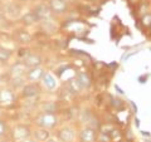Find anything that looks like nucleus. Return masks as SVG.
Wrapping results in <instances>:
<instances>
[{"label": "nucleus", "instance_id": "23", "mask_svg": "<svg viewBox=\"0 0 151 142\" xmlns=\"http://www.w3.org/2000/svg\"><path fill=\"white\" fill-rule=\"evenodd\" d=\"M23 1H27V0H23Z\"/></svg>", "mask_w": 151, "mask_h": 142}, {"label": "nucleus", "instance_id": "10", "mask_svg": "<svg viewBox=\"0 0 151 142\" xmlns=\"http://www.w3.org/2000/svg\"><path fill=\"white\" fill-rule=\"evenodd\" d=\"M23 97L25 98H32V97H35L40 93V88L38 87V84L35 83H30V84H27V86L23 87Z\"/></svg>", "mask_w": 151, "mask_h": 142}, {"label": "nucleus", "instance_id": "17", "mask_svg": "<svg viewBox=\"0 0 151 142\" xmlns=\"http://www.w3.org/2000/svg\"><path fill=\"white\" fill-rule=\"evenodd\" d=\"M12 57V52L4 48H0V62H8Z\"/></svg>", "mask_w": 151, "mask_h": 142}, {"label": "nucleus", "instance_id": "8", "mask_svg": "<svg viewBox=\"0 0 151 142\" xmlns=\"http://www.w3.org/2000/svg\"><path fill=\"white\" fill-rule=\"evenodd\" d=\"M74 136V131L70 127H63L58 131V140L60 142H73Z\"/></svg>", "mask_w": 151, "mask_h": 142}, {"label": "nucleus", "instance_id": "12", "mask_svg": "<svg viewBox=\"0 0 151 142\" xmlns=\"http://www.w3.org/2000/svg\"><path fill=\"white\" fill-rule=\"evenodd\" d=\"M33 13H34L38 20H43V19H48L50 16V8L42 4V5H38Z\"/></svg>", "mask_w": 151, "mask_h": 142}, {"label": "nucleus", "instance_id": "18", "mask_svg": "<svg viewBox=\"0 0 151 142\" xmlns=\"http://www.w3.org/2000/svg\"><path fill=\"white\" fill-rule=\"evenodd\" d=\"M5 133H6V125L3 121H0V138L5 136Z\"/></svg>", "mask_w": 151, "mask_h": 142}, {"label": "nucleus", "instance_id": "16", "mask_svg": "<svg viewBox=\"0 0 151 142\" xmlns=\"http://www.w3.org/2000/svg\"><path fill=\"white\" fill-rule=\"evenodd\" d=\"M12 84L14 88H20L25 86V77H13L12 78Z\"/></svg>", "mask_w": 151, "mask_h": 142}, {"label": "nucleus", "instance_id": "3", "mask_svg": "<svg viewBox=\"0 0 151 142\" xmlns=\"http://www.w3.org/2000/svg\"><path fill=\"white\" fill-rule=\"evenodd\" d=\"M15 102V96L12 89L3 88L0 89V106L3 107H9Z\"/></svg>", "mask_w": 151, "mask_h": 142}, {"label": "nucleus", "instance_id": "13", "mask_svg": "<svg viewBox=\"0 0 151 142\" xmlns=\"http://www.w3.org/2000/svg\"><path fill=\"white\" fill-rule=\"evenodd\" d=\"M27 72H28V68L25 67L23 62L15 63L10 69V73H12L13 77H25Z\"/></svg>", "mask_w": 151, "mask_h": 142}, {"label": "nucleus", "instance_id": "11", "mask_svg": "<svg viewBox=\"0 0 151 142\" xmlns=\"http://www.w3.org/2000/svg\"><path fill=\"white\" fill-rule=\"evenodd\" d=\"M49 8L55 14H63L67 10V4L64 0H49Z\"/></svg>", "mask_w": 151, "mask_h": 142}, {"label": "nucleus", "instance_id": "19", "mask_svg": "<svg viewBox=\"0 0 151 142\" xmlns=\"http://www.w3.org/2000/svg\"><path fill=\"white\" fill-rule=\"evenodd\" d=\"M142 22H144V25L150 27L151 25V14H146V15L142 18Z\"/></svg>", "mask_w": 151, "mask_h": 142}, {"label": "nucleus", "instance_id": "7", "mask_svg": "<svg viewBox=\"0 0 151 142\" xmlns=\"http://www.w3.org/2000/svg\"><path fill=\"white\" fill-rule=\"evenodd\" d=\"M42 84H43L44 88L48 89V91H54V89L58 87V82H57L55 77L49 72L44 73L43 78H42Z\"/></svg>", "mask_w": 151, "mask_h": 142}, {"label": "nucleus", "instance_id": "15", "mask_svg": "<svg viewBox=\"0 0 151 142\" xmlns=\"http://www.w3.org/2000/svg\"><path fill=\"white\" fill-rule=\"evenodd\" d=\"M17 39H18L19 43H29L32 38H30V35L28 34L27 32L19 30V32L17 33Z\"/></svg>", "mask_w": 151, "mask_h": 142}, {"label": "nucleus", "instance_id": "5", "mask_svg": "<svg viewBox=\"0 0 151 142\" xmlns=\"http://www.w3.org/2000/svg\"><path fill=\"white\" fill-rule=\"evenodd\" d=\"M79 141L81 142H96L97 132L92 127H86L79 132Z\"/></svg>", "mask_w": 151, "mask_h": 142}, {"label": "nucleus", "instance_id": "21", "mask_svg": "<svg viewBox=\"0 0 151 142\" xmlns=\"http://www.w3.org/2000/svg\"><path fill=\"white\" fill-rule=\"evenodd\" d=\"M47 142H58V141H57V140H54V138H49V140L47 141Z\"/></svg>", "mask_w": 151, "mask_h": 142}, {"label": "nucleus", "instance_id": "6", "mask_svg": "<svg viewBox=\"0 0 151 142\" xmlns=\"http://www.w3.org/2000/svg\"><path fill=\"white\" fill-rule=\"evenodd\" d=\"M23 63L24 65L30 69V68H35V67H40L42 64V58L38 54H34V53H29L24 57V59H23Z\"/></svg>", "mask_w": 151, "mask_h": 142}, {"label": "nucleus", "instance_id": "22", "mask_svg": "<svg viewBox=\"0 0 151 142\" xmlns=\"http://www.w3.org/2000/svg\"><path fill=\"white\" fill-rule=\"evenodd\" d=\"M1 142H13V141H10V140H5V141H1Z\"/></svg>", "mask_w": 151, "mask_h": 142}, {"label": "nucleus", "instance_id": "2", "mask_svg": "<svg viewBox=\"0 0 151 142\" xmlns=\"http://www.w3.org/2000/svg\"><path fill=\"white\" fill-rule=\"evenodd\" d=\"M12 136H13V141L14 142H23L28 138L32 137V132L29 130L28 126H24V125H19V126H15L13 128V132H12Z\"/></svg>", "mask_w": 151, "mask_h": 142}, {"label": "nucleus", "instance_id": "14", "mask_svg": "<svg viewBox=\"0 0 151 142\" xmlns=\"http://www.w3.org/2000/svg\"><path fill=\"white\" fill-rule=\"evenodd\" d=\"M76 80H77V83L81 86L82 89L89 88V86H91V79H89L88 74L84 73V72H79L77 75H76Z\"/></svg>", "mask_w": 151, "mask_h": 142}, {"label": "nucleus", "instance_id": "20", "mask_svg": "<svg viewBox=\"0 0 151 142\" xmlns=\"http://www.w3.org/2000/svg\"><path fill=\"white\" fill-rule=\"evenodd\" d=\"M23 142H38V141H35L34 138H32V137H30V138H28V140H25V141H23Z\"/></svg>", "mask_w": 151, "mask_h": 142}, {"label": "nucleus", "instance_id": "4", "mask_svg": "<svg viewBox=\"0 0 151 142\" xmlns=\"http://www.w3.org/2000/svg\"><path fill=\"white\" fill-rule=\"evenodd\" d=\"M44 73H45V70L42 68V67L30 68V69H28V72L25 74V79L30 80L32 83H35V82H38V80H42Z\"/></svg>", "mask_w": 151, "mask_h": 142}, {"label": "nucleus", "instance_id": "1", "mask_svg": "<svg viewBox=\"0 0 151 142\" xmlns=\"http://www.w3.org/2000/svg\"><path fill=\"white\" fill-rule=\"evenodd\" d=\"M35 125L45 130L54 128L58 125V117L53 112H44L42 115H39V117L35 120Z\"/></svg>", "mask_w": 151, "mask_h": 142}, {"label": "nucleus", "instance_id": "9", "mask_svg": "<svg viewBox=\"0 0 151 142\" xmlns=\"http://www.w3.org/2000/svg\"><path fill=\"white\" fill-rule=\"evenodd\" d=\"M33 138L38 142H47L50 138V132L45 128H42V127H38L34 131L32 132Z\"/></svg>", "mask_w": 151, "mask_h": 142}]
</instances>
